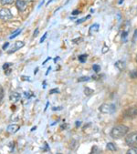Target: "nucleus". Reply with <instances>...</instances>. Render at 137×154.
<instances>
[{
    "mask_svg": "<svg viewBox=\"0 0 137 154\" xmlns=\"http://www.w3.org/2000/svg\"><path fill=\"white\" fill-rule=\"evenodd\" d=\"M129 131V128L124 125H119L114 127L111 131V136L113 139H121L124 137Z\"/></svg>",
    "mask_w": 137,
    "mask_h": 154,
    "instance_id": "f257e3e1",
    "label": "nucleus"
},
{
    "mask_svg": "<svg viewBox=\"0 0 137 154\" xmlns=\"http://www.w3.org/2000/svg\"><path fill=\"white\" fill-rule=\"evenodd\" d=\"M125 141H126V144L130 147L137 146V131L128 134L126 136Z\"/></svg>",
    "mask_w": 137,
    "mask_h": 154,
    "instance_id": "f03ea898",
    "label": "nucleus"
},
{
    "mask_svg": "<svg viewBox=\"0 0 137 154\" xmlns=\"http://www.w3.org/2000/svg\"><path fill=\"white\" fill-rule=\"evenodd\" d=\"M100 111H101L102 113H113L115 112L116 110V107L114 104H104V105H101L100 108H99Z\"/></svg>",
    "mask_w": 137,
    "mask_h": 154,
    "instance_id": "7ed1b4c3",
    "label": "nucleus"
},
{
    "mask_svg": "<svg viewBox=\"0 0 137 154\" xmlns=\"http://www.w3.org/2000/svg\"><path fill=\"white\" fill-rule=\"evenodd\" d=\"M12 17H13V15L9 9H8V8L0 9V19H2L4 21H8L10 19H12Z\"/></svg>",
    "mask_w": 137,
    "mask_h": 154,
    "instance_id": "20e7f679",
    "label": "nucleus"
},
{
    "mask_svg": "<svg viewBox=\"0 0 137 154\" xmlns=\"http://www.w3.org/2000/svg\"><path fill=\"white\" fill-rule=\"evenodd\" d=\"M25 46V43L23 41H17L15 42L13 45H11V48L8 50V54H12L15 53L16 51L19 50L21 48H23Z\"/></svg>",
    "mask_w": 137,
    "mask_h": 154,
    "instance_id": "39448f33",
    "label": "nucleus"
},
{
    "mask_svg": "<svg viewBox=\"0 0 137 154\" xmlns=\"http://www.w3.org/2000/svg\"><path fill=\"white\" fill-rule=\"evenodd\" d=\"M136 115H137V108L133 107V108H130L127 110H125L123 116L125 118H129L130 119V118H134Z\"/></svg>",
    "mask_w": 137,
    "mask_h": 154,
    "instance_id": "423d86ee",
    "label": "nucleus"
},
{
    "mask_svg": "<svg viewBox=\"0 0 137 154\" xmlns=\"http://www.w3.org/2000/svg\"><path fill=\"white\" fill-rule=\"evenodd\" d=\"M16 6H17V8L19 11H24L26 9V8H27V2L23 1V0H17Z\"/></svg>",
    "mask_w": 137,
    "mask_h": 154,
    "instance_id": "0eeeda50",
    "label": "nucleus"
},
{
    "mask_svg": "<svg viewBox=\"0 0 137 154\" xmlns=\"http://www.w3.org/2000/svg\"><path fill=\"white\" fill-rule=\"evenodd\" d=\"M19 130V127L16 124H12V125H9L8 128H7V131L10 134H14L16 133Z\"/></svg>",
    "mask_w": 137,
    "mask_h": 154,
    "instance_id": "6e6552de",
    "label": "nucleus"
},
{
    "mask_svg": "<svg viewBox=\"0 0 137 154\" xmlns=\"http://www.w3.org/2000/svg\"><path fill=\"white\" fill-rule=\"evenodd\" d=\"M20 98H21V96H20L19 93H18V92H12V93L10 94V96H9V99H10V100L12 102L18 101L20 100Z\"/></svg>",
    "mask_w": 137,
    "mask_h": 154,
    "instance_id": "1a4fd4ad",
    "label": "nucleus"
},
{
    "mask_svg": "<svg viewBox=\"0 0 137 154\" xmlns=\"http://www.w3.org/2000/svg\"><path fill=\"white\" fill-rule=\"evenodd\" d=\"M99 28H100L99 24H94V25L91 26V27H90V29H89L90 35H92L93 33H97V32L99 31Z\"/></svg>",
    "mask_w": 137,
    "mask_h": 154,
    "instance_id": "9d476101",
    "label": "nucleus"
},
{
    "mask_svg": "<svg viewBox=\"0 0 137 154\" xmlns=\"http://www.w3.org/2000/svg\"><path fill=\"white\" fill-rule=\"evenodd\" d=\"M115 67L118 68L120 70H124L125 69V67H126V64L124 61H122V60H118L117 62L115 63Z\"/></svg>",
    "mask_w": 137,
    "mask_h": 154,
    "instance_id": "9b49d317",
    "label": "nucleus"
},
{
    "mask_svg": "<svg viewBox=\"0 0 137 154\" xmlns=\"http://www.w3.org/2000/svg\"><path fill=\"white\" fill-rule=\"evenodd\" d=\"M106 148H107V149H109V150H111V151H115L117 149H116V146L113 144V143H108L107 144V146H106Z\"/></svg>",
    "mask_w": 137,
    "mask_h": 154,
    "instance_id": "f8f14e48",
    "label": "nucleus"
},
{
    "mask_svg": "<svg viewBox=\"0 0 137 154\" xmlns=\"http://www.w3.org/2000/svg\"><path fill=\"white\" fill-rule=\"evenodd\" d=\"M21 31H22V29H18L17 31H15V32L9 37V39H13V38H15L16 37H18V36L21 33Z\"/></svg>",
    "mask_w": 137,
    "mask_h": 154,
    "instance_id": "ddd939ff",
    "label": "nucleus"
},
{
    "mask_svg": "<svg viewBox=\"0 0 137 154\" xmlns=\"http://www.w3.org/2000/svg\"><path fill=\"white\" fill-rule=\"evenodd\" d=\"M15 0H0V4L1 5H10L12 3H14Z\"/></svg>",
    "mask_w": 137,
    "mask_h": 154,
    "instance_id": "4468645a",
    "label": "nucleus"
},
{
    "mask_svg": "<svg viewBox=\"0 0 137 154\" xmlns=\"http://www.w3.org/2000/svg\"><path fill=\"white\" fill-rule=\"evenodd\" d=\"M127 154H137V147H135V146L132 147V148L127 151Z\"/></svg>",
    "mask_w": 137,
    "mask_h": 154,
    "instance_id": "2eb2a0df",
    "label": "nucleus"
},
{
    "mask_svg": "<svg viewBox=\"0 0 137 154\" xmlns=\"http://www.w3.org/2000/svg\"><path fill=\"white\" fill-rule=\"evenodd\" d=\"M87 57H88V56H87L86 54H83V55H81V56H79V60L81 61V63H84V62H86V59H87Z\"/></svg>",
    "mask_w": 137,
    "mask_h": 154,
    "instance_id": "dca6fc26",
    "label": "nucleus"
},
{
    "mask_svg": "<svg viewBox=\"0 0 137 154\" xmlns=\"http://www.w3.org/2000/svg\"><path fill=\"white\" fill-rule=\"evenodd\" d=\"M84 93L87 95V96H90L93 93V90L90 88H85V90H84Z\"/></svg>",
    "mask_w": 137,
    "mask_h": 154,
    "instance_id": "f3484780",
    "label": "nucleus"
},
{
    "mask_svg": "<svg viewBox=\"0 0 137 154\" xmlns=\"http://www.w3.org/2000/svg\"><path fill=\"white\" fill-rule=\"evenodd\" d=\"M89 18H91V15L87 16L86 17H83V18H81V19H79V20H77V21H76V23H77V24H81V23H82V22H84V21L88 20Z\"/></svg>",
    "mask_w": 137,
    "mask_h": 154,
    "instance_id": "a211bd4d",
    "label": "nucleus"
},
{
    "mask_svg": "<svg viewBox=\"0 0 137 154\" xmlns=\"http://www.w3.org/2000/svg\"><path fill=\"white\" fill-rule=\"evenodd\" d=\"M130 77L132 79H136L137 78V69H134L132 71L130 72Z\"/></svg>",
    "mask_w": 137,
    "mask_h": 154,
    "instance_id": "6ab92c4d",
    "label": "nucleus"
},
{
    "mask_svg": "<svg viewBox=\"0 0 137 154\" xmlns=\"http://www.w3.org/2000/svg\"><path fill=\"white\" fill-rule=\"evenodd\" d=\"M92 69H93V71H95V72H99L100 70V67L99 66V65H93L92 66Z\"/></svg>",
    "mask_w": 137,
    "mask_h": 154,
    "instance_id": "aec40b11",
    "label": "nucleus"
},
{
    "mask_svg": "<svg viewBox=\"0 0 137 154\" xmlns=\"http://www.w3.org/2000/svg\"><path fill=\"white\" fill-rule=\"evenodd\" d=\"M88 80H90L89 77H81V78H79L78 79L79 82H83V81H88Z\"/></svg>",
    "mask_w": 137,
    "mask_h": 154,
    "instance_id": "412c9836",
    "label": "nucleus"
},
{
    "mask_svg": "<svg viewBox=\"0 0 137 154\" xmlns=\"http://www.w3.org/2000/svg\"><path fill=\"white\" fill-rule=\"evenodd\" d=\"M3 98H4V90L2 88H0V102L2 101Z\"/></svg>",
    "mask_w": 137,
    "mask_h": 154,
    "instance_id": "4be33fe9",
    "label": "nucleus"
},
{
    "mask_svg": "<svg viewBox=\"0 0 137 154\" xmlns=\"http://www.w3.org/2000/svg\"><path fill=\"white\" fill-rule=\"evenodd\" d=\"M47 36H48V33L46 32V33L43 35V37L41 38V39H40V43H42V42H44V41H45V39H46V38H47Z\"/></svg>",
    "mask_w": 137,
    "mask_h": 154,
    "instance_id": "5701e85b",
    "label": "nucleus"
},
{
    "mask_svg": "<svg viewBox=\"0 0 137 154\" xmlns=\"http://www.w3.org/2000/svg\"><path fill=\"white\" fill-rule=\"evenodd\" d=\"M12 64H10V63H7V64H5L4 66H3V69H4V70H7V69H8V67H10Z\"/></svg>",
    "mask_w": 137,
    "mask_h": 154,
    "instance_id": "b1692460",
    "label": "nucleus"
},
{
    "mask_svg": "<svg viewBox=\"0 0 137 154\" xmlns=\"http://www.w3.org/2000/svg\"><path fill=\"white\" fill-rule=\"evenodd\" d=\"M59 93V89L58 88H54V89H52L51 91H49V94H52V93Z\"/></svg>",
    "mask_w": 137,
    "mask_h": 154,
    "instance_id": "393cba45",
    "label": "nucleus"
},
{
    "mask_svg": "<svg viewBox=\"0 0 137 154\" xmlns=\"http://www.w3.org/2000/svg\"><path fill=\"white\" fill-rule=\"evenodd\" d=\"M136 36H137V29L135 30V31H134V35H133V38H132V42L134 43L135 42V38H136Z\"/></svg>",
    "mask_w": 137,
    "mask_h": 154,
    "instance_id": "a878e982",
    "label": "nucleus"
},
{
    "mask_svg": "<svg viewBox=\"0 0 137 154\" xmlns=\"http://www.w3.org/2000/svg\"><path fill=\"white\" fill-rule=\"evenodd\" d=\"M39 34V28H37L35 31H34V34H33V37H37Z\"/></svg>",
    "mask_w": 137,
    "mask_h": 154,
    "instance_id": "bb28decb",
    "label": "nucleus"
},
{
    "mask_svg": "<svg viewBox=\"0 0 137 154\" xmlns=\"http://www.w3.org/2000/svg\"><path fill=\"white\" fill-rule=\"evenodd\" d=\"M81 12L79 11V10H74L73 12H72V15H79Z\"/></svg>",
    "mask_w": 137,
    "mask_h": 154,
    "instance_id": "cd10ccee",
    "label": "nucleus"
},
{
    "mask_svg": "<svg viewBox=\"0 0 137 154\" xmlns=\"http://www.w3.org/2000/svg\"><path fill=\"white\" fill-rule=\"evenodd\" d=\"M8 42H7L6 44H4V46H3V49H4V50H6V49L8 48Z\"/></svg>",
    "mask_w": 137,
    "mask_h": 154,
    "instance_id": "c85d7f7f",
    "label": "nucleus"
},
{
    "mask_svg": "<svg viewBox=\"0 0 137 154\" xmlns=\"http://www.w3.org/2000/svg\"><path fill=\"white\" fill-rule=\"evenodd\" d=\"M49 59H50V57H48V58H47V59H46V60H45V61H44V62H43V63H42V65H45V64H46V63H47V62H48V61H49Z\"/></svg>",
    "mask_w": 137,
    "mask_h": 154,
    "instance_id": "c756f323",
    "label": "nucleus"
},
{
    "mask_svg": "<svg viewBox=\"0 0 137 154\" xmlns=\"http://www.w3.org/2000/svg\"><path fill=\"white\" fill-rule=\"evenodd\" d=\"M53 110H58V109H61V108H53Z\"/></svg>",
    "mask_w": 137,
    "mask_h": 154,
    "instance_id": "7c9ffc66",
    "label": "nucleus"
},
{
    "mask_svg": "<svg viewBox=\"0 0 137 154\" xmlns=\"http://www.w3.org/2000/svg\"><path fill=\"white\" fill-rule=\"evenodd\" d=\"M80 125H81V122H80V121H79V122L77 121V122H76V126H80Z\"/></svg>",
    "mask_w": 137,
    "mask_h": 154,
    "instance_id": "2f4dec72",
    "label": "nucleus"
},
{
    "mask_svg": "<svg viewBox=\"0 0 137 154\" xmlns=\"http://www.w3.org/2000/svg\"><path fill=\"white\" fill-rule=\"evenodd\" d=\"M27 1H33V0H27Z\"/></svg>",
    "mask_w": 137,
    "mask_h": 154,
    "instance_id": "473e14b6",
    "label": "nucleus"
},
{
    "mask_svg": "<svg viewBox=\"0 0 137 154\" xmlns=\"http://www.w3.org/2000/svg\"><path fill=\"white\" fill-rule=\"evenodd\" d=\"M136 61H137V56H136Z\"/></svg>",
    "mask_w": 137,
    "mask_h": 154,
    "instance_id": "72a5a7b5",
    "label": "nucleus"
}]
</instances>
